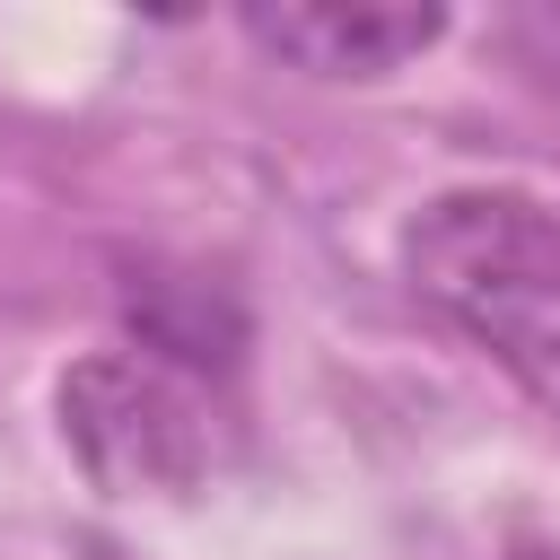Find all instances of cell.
<instances>
[{
	"instance_id": "1",
	"label": "cell",
	"mask_w": 560,
	"mask_h": 560,
	"mask_svg": "<svg viewBox=\"0 0 560 560\" xmlns=\"http://www.w3.org/2000/svg\"><path fill=\"white\" fill-rule=\"evenodd\" d=\"M402 280L560 420V210L525 192H438L402 219Z\"/></svg>"
},
{
	"instance_id": "2",
	"label": "cell",
	"mask_w": 560,
	"mask_h": 560,
	"mask_svg": "<svg viewBox=\"0 0 560 560\" xmlns=\"http://www.w3.org/2000/svg\"><path fill=\"white\" fill-rule=\"evenodd\" d=\"M61 438L70 455L88 464V481L140 499H184L210 481V394L192 385V368L158 359L149 341H122V350H96L61 376Z\"/></svg>"
},
{
	"instance_id": "3",
	"label": "cell",
	"mask_w": 560,
	"mask_h": 560,
	"mask_svg": "<svg viewBox=\"0 0 560 560\" xmlns=\"http://www.w3.org/2000/svg\"><path fill=\"white\" fill-rule=\"evenodd\" d=\"M245 35L315 79H385L420 61L446 35V9H394V0H306V9H245Z\"/></svg>"
}]
</instances>
